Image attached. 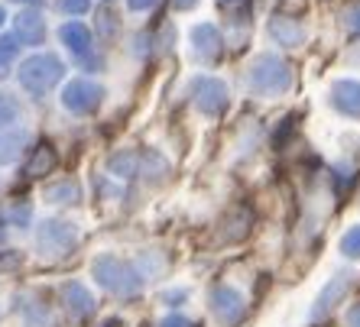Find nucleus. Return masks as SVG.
I'll return each mask as SVG.
<instances>
[{"instance_id":"f257e3e1","label":"nucleus","mask_w":360,"mask_h":327,"mask_svg":"<svg viewBox=\"0 0 360 327\" xmlns=\"http://www.w3.org/2000/svg\"><path fill=\"white\" fill-rule=\"evenodd\" d=\"M292 84V68L276 55H260L250 68V88L257 94H285Z\"/></svg>"},{"instance_id":"f03ea898","label":"nucleus","mask_w":360,"mask_h":327,"mask_svg":"<svg viewBox=\"0 0 360 327\" xmlns=\"http://www.w3.org/2000/svg\"><path fill=\"white\" fill-rule=\"evenodd\" d=\"M211 314L218 321H224V324H237L243 314V298L237 288H214V295H211Z\"/></svg>"},{"instance_id":"7ed1b4c3","label":"nucleus","mask_w":360,"mask_h":327,"mask_svg":"<svg viewBox=\"0 0 360 327\" xmlns=\"http://www.w3.org/2000/svg\"><path fill=\"white\" fill-rule=\"evenodd\" d=\"M331 101L344 117L360 120V81H338L331 91Z\"/></svg>"},{"instance_id":"20e7f679","label":"nucleus","mask_w":360,"mask_h":327,"mask_svg":"<svg viewBox=\"0 0 360 327\" xmlns=\"http://www.w3.org/2000/svg\"><path fill=\"white\" fill-rule=\"evenodd\" d=\"M269 36H273L279 46H289V49H292V46H302V42H305V26L292 17H276L269 23Z\"/></svg>"},{"instance_id":"39448f33","label":"nucleus","mask_w":360,"mask_h":327,"mask_svg":"<svg viewBox=\"0 0 360 327\" xmlns=\"http://www.w3.org/2000/svg\"><path fill=\"white\" fill-rule=\"evenodd\" d=\"M347 286H351V276H347V272H344V276H338L335 282H328V288H325V292H321L319 305H315V311H311V318H315V321L328 318V314L335 311V305L344 298V292H347Z\"/></svg>"},{"instance_id":"423d86ee","label":"nucleus","mask_w":360,"mask_h":327,"mask_svg":"<svg viewBox=\"0 0 360 327\" xmlns=\"http://www.w3.org/2000/svg\"><path fill=\"white\" fill-rule=\"evenodd\" d=\"M195 39V55H198L201 62H211V59H218V52H221V36L214 26H198L192 33Z\"/></svg>"},{"instance_id":"0eeeda50","label":"nucleus","mask_w":360,"mask_h":327,"mask_svg":"<svg viewBox=\"0 0 360 327\" xmlns=\"http://www.w3.org/2000/svg\"><path fill=\"white\" fill-rule=\"evenodd\" d=\"M201 91H205V98H198V107L205 110V114H221L227 104V94H224V84L221 81H201Z\"/></svg>"},{"instance_id":"6e6552de","label":"nucleus","mask_w":360,"mask_h":327,"mask_svg":"<svg viewBox=\"0 0 360 327\" xmlns=\"http://www.w3.org/2000/svg\"><path fill=\"white\" fill-rule=\"evenodd\" d=\"M341 250H344V256L360 260V227H351V230L341 236Z\"/></svg>"},{"instance_id":"1a4fd4ad","label":"nucleus","mask_w":360,"mask_h":327,"mask_svg":"<svg viewBox=\"0 0 360 327\" xmlns=\"http://www.w3.org/2000/svg\"><path fill=\"white\" fill-rule=\"evenodd\" d=\"M344 29L351 36H360V4H354V7L344 10Z\"/></svg>"},{"instance_id":"9d476101","label":"nucleus","mask_w":360,"mask_h":327,"mask_svg":"<svg viewBox=\"0 0 360 327\" xmlns=\"http://www.w3.org/2000/svg\"><path fill=\"white\" fill-rule=\"evenodd\" d=\"M347 324H351V327H360V308H354L351 314H347Z\"/></svg>"},{"instance_id":"9b49d317","label":"nucleus","mask_w":360,"mask_h":327,"mask_svg":"<svg viewBox=\"0 0 360 327\" xmlns=\"http://www.w3.org/2000/svg\"><path fill=\"white\" fill-rule=\"evenodd\" d=\"M166 327H188V324H185V321H179V318H176V321H169Z\"/></svg>"}]
</instances>
